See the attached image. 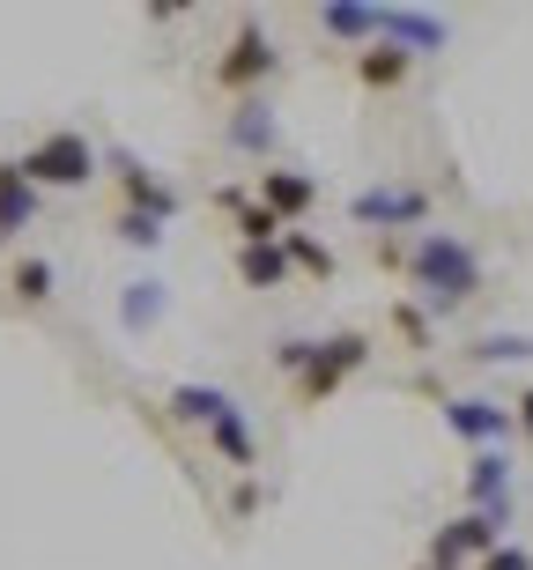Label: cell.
<instances>
[{"label": "cell", "instance_id": "cell-1", "mask_svg": "<svg viewBox=\"0 0 533 570\" xmlns=\"http://www.w3.org/2000/svg\"><path fill=\"white\" fill-rule=\"evenodd\" d=\"M401 275H407V304H423V318L437 326V318H460L474 296L490 289V259L460 230H415Z\"/></svg>", "mask_w": 533, "mask_h": 570}, {"label": "cell", "instance_id": "cell-2", "mask_svg": "<svg viewBox=\"0 0 533 570\" xmlns=\"http://www.w3.org/2000/svg\"><path fill=\"white\" fill-rule=\"evenodd\" d=\"M16 170L38 193H82V186H97V178H105V148L89 141L82 127H60V134H45V141L22 148Z\"/></svg>", "mask_w": 533, "mask_h": 570}, {"label": "cell", "instance_id": "cell-3", "mask_svg": "<svg viewBox=\"0 0 533 570\" xmlns=\"http://www.w3.org/2000/svg\"><path fill=\"white\" fill-rule=\"evenodd\" d=\"M371 356H378V341L363 334V326H342V334L312 341V356H304V371L289 379L297 407H319V401H334V393H342L348 379H363V371H371Z\"/></svg>", "mask_w": 533, "mask_h": 570}, {"label": "cell", "instance_id": "cell-4", "mask_svg": "<svg viewBox=\"0 0 533 570\" xmlns=\"http://www.w3.org/2000/svg\"><path fill=\"white\" fill-rule=\"evenodd\" d=\"M504 541H512V504H496V511H460V519H445V527L430 533L423 563H430V570H474L490 549H504Z\"/></svg>", "mask_w": 533, "mask_h": 570}, {"label": "cell", "instance_id": "cell-5", "mask_svg": "<svg viewBox=\"0 0 533 570\" xmlns=\"http://www.w3.org/2000/svg\"><path fill=\"white\" fill-rule=\"evenodd\" d=\"M275 67H282L275 38H267L259 22H237V30H230V45H223V60H215V89L245 105V97H259V89L275 82Z\"/></svg>", "mask_w": 533, "mask_h": 570}, {"label": "cell", "instance_id": "cell-6", "mask_svg": "<svg viewBox=\"0 0 533 570\" xmlns=\"http://www.w3.org/2000/svg\"><path fill=\"white\" fill-rule=\"evenodd\" d=\"M348 223L371 237H401V230H430V193L423 186H363L356 200H348Z\"/></svg>", "mask_w": 533, "mask_h": 570}, {"label": "cell", "instance_id": "cell-7", "mask_svg": "<svg viewBox=\"0 0 533 570\" xmlns=\"http://www.w3.org/2000/svg\"><path fill=\"white\" fill-rule=\"evenodd\" d=\"M105 170L111 186H119V200H127V215H149V223H171L186 200H178V186L164 178V170H149L134 148H105Z\"/></svg>", "mask_w": 533, "mask_h": 570}, {"label": "cell", "instance_id": "cell-8", "mask_svg": "<svg viewBox=\"0 0 533 570\" xmlns=\"http://www.w3.org/2000/svg\"><path fill=\"white\" fill-rule=\"evenodd\" d=\"M253 208H267L282 230H297L304 215L319 208V178L312 170H289V164H259L253 170Z\"/></svg>", "mask_w": 533, "mask_h": 570}, {"label": "cell", "instance_id": "cell-9", "mask_svg": "<svg viewBox=\"0 0 533 570\" xmlns=\"http://www.w3.org/2000/svg\"><path fill=\"white\" fill-rule=\"evenodd\" d=\"M445 407V430L452 438H467L474 452H482V444H512L519 430H512V407H496L490 393H452V401H437Z\"/></svg>", "mask_w": 533, "mask_h": 570}, {"label": "cell", "instance_id": "cell-10", "mask_svg": "<svg viewBox=\"0 0 533 570\" xmlns=\"http://www.w3.org/2000/svg\"><path fill=\"white\" fill-rule=\"evenodd\" d=\"M378 38L407 60H437L452 45V22L445 16H423V8H378Z\"/></svg>", "mask_w": 533, "mask_h": 570}, {"label": "cell", "instance_id": "cell-11", "mask_svg": "<svg viewBox=\"0 0 533 570\" xmlns=\"http://www.w3.org/2000/svg\"><path fill=\"white\" fill-rule=\"evenodd\" d=\"M200 438H208V452L223 466H237V474H259V438H253V415H245V407H223V415H215L208 430H200Z\"/></svg>", "mask_w": 533, "mask_h": 570}, {"label": "cell", "instance_id": "cell-12", "mask_svg": "<svg viewBox=\"0 0 533 570\" xmlns=\"http://www.w3.org/2000/svg\"><path fill=\"white\" fill-rule=\"evenodd\" d=\"M230 148L237 156H253V164H267V156H275L282 148V119H275V105H267V97H245V105L230 111Z\"/></svg>", "mask_w": 533, "mask_h": 570}, {"label": "cell", "instance_id": "cell-13", "mask_svg": "<svg viewBox=\"0 0 533 570\" xmlns=\"http://www.w3.org/2000/svg\"><path fill=\"white\" fill-rule=\"evenodd\" d=\"M496 504H512V452L482 444L467 460V511H496Z\"/></svg>", "mask_w": 533, "mask_h": 570}, {"label": "cell", "instance_id": "cell-14", "mask_svg": "<svg viewBox=\"0 0 533 570\" xmlns=\"http://www.w3.org/2000/svg\"><path fill=\"white\" fill-rule=\"evenodd\" d=\"M38 200L45 193L16 170V156H0V245H16V237L38 223Z\"/></svg>", "mask_w": 533, "mask_h": 570}, {"label": "cell", "instance_id": "cell-15", "mask_svg": "<svg viewBox=\"0 0 533 570\" xmlns=\"http://www.w3.org/2000/svg\"><path fill=\"white\" fill-rule=\"evenodd\" d=\"M407 75H415V60H407V52H393L385 38H371L356 52V89H371V97H393Z\"/></svg>", "mask_w": 533, "mask_h": 570}, {"label": "cell", "instance_id": "cell-16", "mask_svg": "<svg viewBox=\"0 0 533 570\" xmlns=\"http://www.w3.org/2000/svg\"><path fill=\"white\" fill-rule=\"evenodd\" d=\"M8 296H16L22 312H45L52 296H60V267L45 253H16V267H8Z\"/></svg>", "mask_w": 533, "mask_h": 570}, {"label": "cell", "instance_id": "cell-17", "mask_svg": "<svg viewBox=\"0 0 533 570\" xmlns=\"http://www.w3.org/2000/svg\"><path fill=\"white\" fill-rule=\"evenodd\" d=\"M164 407H171V423H186V430H208L223 407H230V393L223 385H200V379H178L171 393H164Z\"/></svg>", "mask_w": 533, "mask_h": 570}, {"label": "cell", "instance_id": "cell-18", "mask_svg": "<svg viewBox=\"0 0 533 570\" xmlns=\"http://www.w3.org/2000/svg\"><path fill=\"white\" fill-rule=\"evenodd\" d=\"M312 22H319V38L356 45V52H363L371 38H378V8H356V0H326V8H319Z\"/></svg>", "mask_w": 533, "mask_h": 570}, {"label": "cell", "instance_id": "cell-19", "mask_svg": "<svg viewBox=\"0 0 533 570\" xmlns=\"http://www.w3.org/2000/svg\"><path fill=\"white\" fill-rule=\"evenodd\" d=\"M164 312H171V289H164V282H127V289H119V326H127V334H156Z\"/></svg>", "mask_w": 533, "mask_h": 570}, {"label": "cell", "instance_id": "cell-20", "mask_svg": "<svg viewBox=\"0 0 533 570\" xmlns=\"http://www.w3.org/2000/svg\"><path fill=\"white\" fill-rule=\"evenodd\" d=\"M230 267H237V282L245 289H289V259H282V245H237L230 253Z\"/></svg>", "mask_w": 533, "mask_h": 570}, {"label": "cell", "instance_id": "cell-21", "mask_svg": "<svg viewBox=\"0 0 533 570\" xmlns=\"http://www.w3.org/2000/svg\"><path fill=\"white\" fill-rule=\"evenodd\" d=\"M282 259H289V275H312V282H334L342 275V259H334V245L312 230H282Z\"/></svg>", "mask_w": 533, "mask_h": 570}, {"label": "cell", "instance_id": "cell-22", "mask_svg": "<svg viewBox=\"0 0 533 570\" xmlns=\"http://www.w3.org/2000/svg\"><path fill=\"white\" fill-rule=\"evenodd\" d=\"M467 363H533V334H474Z\"/></svg>", "mask_w": 533, "mask_h": 570}, {"label": "cell", "instance_id": "cell-23", "mask_svg": "<svg viewBox=\"0 0 533 570\" xmlns=\"http://www.w3.org/2000/svg\"><path fill=\"white\" fill-rule=\"evenodd\" d=\"M393 334H401V348H415V356L437 348V326H430L423 304H407V296H393Z\"/></svg>", "mask_w": 533, "mask_h": 570}, {"label": "cell", "instance_id": "cell-24", "mask_svg": "<svg viewBox=\"0 0 533 570\" xmlns=\"http://www.w3.org/2000/svg\"><path fill=\"white\" fill-rule=\"evenodd\" d=\"M111 237H119V245H134V253H156V245H164V223H149V215H111Z\"/></svg>", "mask_w": 533, "mask_h": 570}, {"label": "cell", "instance_id": "cell-25", "mask_svg": "<svg viewBox=\"0 0 533 570\" xmlns=\"http://www.w3.org/2000/svg\"><path fill=\"white\" fill-rule=\"evenodd\" d=\"M259 504H267V489H259V474H237V489H230V519L245 527V519H253Z\"/></svg>", "mask_w": 533, "mask_h": 570}, {"label": "cell", "instance_id": "cell-26", "mask_svg": "<svg viewBox=\"0 0 533 570\" xmlns=\"http://www.w3.org/2000/svg\"><path fill=\"white\" fill-rule=\"evenodd\" d=\"M312 341H319V334H282L275 341V371H289V379H297L304 356H312Z\"/></svg>", "mask_w": 533, "mask_h": 570}, {"label": "cell", "instance_id": "cell-27", "mask_svg": "<svg viewBox=\"0 0 533 570\" xmlns=\"http://www.w3.org/2000/svg\"><path fill=\"white\" fill-rule=\"evenodd\" d=\"M474 570H533V549H519V541H504V549H490Z\"/></svg>", "mask_w": 533, "mask_h": 570}, {"label": "cell", "instance_id": "cell-28", "mask_svg": "<svg viewBox=\"0 0 533 570\" xmlns=\"http://www.w3.org/2000/svg\"><path fill=\"white\" fill-rule=\"evenodd\" d=\"M371 259H378V267H393V275H401V267H407V245H401V237H371Z\"/></svg>", "mask_w": 533, "mask_h": 570}, {"label": "cell", "instance_id": "cell-29", "mask_svg": "<svg viewBox=\"0 0 533 570\" xmlns=\"http://www.w3.org/2000/svg\"><path fill=\"white\" fill-rule=\"evenodd\" d=\"M512 430H519V438H533V385L512 401Z\"/></svg>", "mask_w": 533, "mask_h": 570}, {"label": "cell", "instance_id": "cell-30", "mask_svg": "<svg viewBox=\"0 0 533 570\" xmlns=\"http://www.w3.org/2000/svg\"><path fill=\"white\" fill-rule=\"evenodd\" d=\"M415 570H430V563H415Z\"/></svg>", "mask_w": 533, "mask_h": 570}]
</instances>
